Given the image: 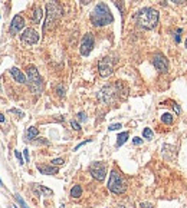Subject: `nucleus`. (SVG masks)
Returning <instances> with one entry per match:
<instances>
[{"instance_id":"nucleus-1","label":"nucleus","mask_w":187,"mask_h":208,"mask_svg":"<svg viewBox=\"0 0 187 208\" xmlns=\"http://www.w3.org/2000/svg\"><path fill=\"white\" fill-rule=\"evenodd\" d=\"M112 22H114V17L105 3L97 4L94 7V10L91 12V23L95 27H102V26L111 25Z\"/></svg>"},{"instance_id":"nucleus-2","label":"nucleus","mask_w":187,"mask_h":208,"mask_svg":"<svg viewBox=\"0 0 187 208\" xmlns=\"http://www.w3.org/2000/svg\"><path fill=\"white\" fill-rule=\"evenodd\" d=\"M158 19H160V14L152 7H144L135 14L137 25L143 29H147V30L154 29L158 25Z\"/></svg>"},{"instance_id":"nucleus-3","label":"nucleus","mask_w":187,"mask_h":208,"mask_svg":"<svg viewBox=\"0 0 187 208\" xmlns=\"http://www.w3.org/2000/svg\"><path fill=\"white\" fill-rule=\"evenodd\" d=\"M62 14H63V9H62V6L56 0L48 1V4H46V20H45L43 29L46 30L52 23H55L58 19H61Z\"/></svg>"},{"instance_id":"nucleus-4","label":"nucleus","mask_w":187,"mask_h":208,"mask_svg":"<svg viewBox=\"0 0 187 208\" xmlns=\"http://www.w3.org/2000/svg\"><path fill=\"white\" fill-rule=\"evenodd\" d=\"M26 73H28V81H29V86H30V90L39 95L43 89V82H42V78L37 72V69L35 66H28L26 68Z\"/></svg>"},{"instance_id":"nucleus-5","label":"nucleus","mask_w":187,"mask_h":208,"mask_svg":"<svg viewBox=\"0 0 187 208\" xmlns=\"http://www.w3.org/2000/svg\"><path fill=\"white\" fill-rule=\"evenodd\" d=\"M108 190L114 194H122L127 190V182L122 178V175L117 171H112L110 175V181H108Z\"/></svg>"},{"instance_id":"nucleus-6","label":"nucleus","mask_w":187,"mask_h":208,"mask_svg":"<svg viewBox=\"0 0 187 208\" xmlns=\"http://www.w3.org/2000/svg\"><path fill=\"white\" fill-rule=\"evenodd\" d=\"M117 86H118V85H115V86H105V88H102V89L98 92V98H99L102 102H105V103H111L112 101L115 99L117 93H118Z\"/></svg>"},{"instance_id":"nucleus-7","label":"nucleus","mask_w":187,"mask_h":208,"mask_svg":"<svg viewBox=\"0 0 187 208\" xmlns=\"http://www.w3.org/2000/svg\"><path fill=\"white\" fill-rule=\"evenodd\" d=\"M89 174L97 179V181H104L107 175V165L102 162H94L89 166Z\"/></svg>"},{"instance_id":"nucleus-8","label":"nucleus","mask_w":187,"mask_h":208,"mask_svg":"<svg viewBox=\"0 0 187 208\" xmlns=\"http://www.w3.org/2000/svg\"><path fill=\"white\" fill-rule=\"evenodd\" d=\"M94 36L92 33H86L83 38H82V42H81V46H79V52L82 56H88L94 47Z\"/></svg>"},{"instance_id":"nucleus-9","label":"nucleus","mask_w":187,"mask_h":208,"mask_svg":"<svg viewBox=\"0 0 187 208\" xmlns=\"http://www.w3.org/2000/svg\"><path fill=\"white\" fill-rule=\"evenodd\" d=\"M98 70H99V75H101L102 78L110 76L112 72H114V65H112L111 57H104V59H101L99 63H98Z\"/></svg>"},{"instance_id":"nucleus-10","label":"nucleus","mask_w":187,"mask_h":208,"mask_svg":"<svg viewBox=\"0 0 187 208\" xmlns=\"http://www.w3.org/2000/svg\"><path fill=\"white\" fill-rule=\"evenodd\" d=\"M152 65H154V68H155L158 72H161V73L168 72V62H167V59H166L161 53H157V55L152 56Z\"/></svg>"},{"instance_id":"nucleus-11","label":"nucleus","mask_w":187,"mask_h":208,"mask_svg":"<svg viewBox=\"0 0 187 208\" xmlns=\"http://www.w3.org/2000/svg\"><path fill=\"white\" fill-rule=\"evenodd\" d=\"M22 42L25 43V44H35L37 43L39 40V33H37L35 29H32V27H28L23 33H22Z\"/></svg>"},{"instance_id":"nucleus-12","label":"nucleus","mask_w":187,"mask_h":208,"mask_svg":"<svg viewBox=\"0 0 187 208\" xmlns=\"http://www.w3.org/2000/svg\"><path fill=\"white\" fill-rule=\"evenodd\" d=\"M23 26H25V20H23V17H22L20 14H16V16L13 17L12 23H10V29H9L10 35H16V33H19V32L23 29Z\"/></svg>"},{"instance_id":"nucleus-13","label":"nucleus","mask_w":187,"mask_h":208,"mask_svg":"<svg viewBox=\"0 0 187 208\" xmlns=\"http://www.w3.org/2000/svg\"><path fill=\"white\" fill-rule=\"evenodd\" d=\"M10 75H12V78L16 81V82L19 83H26V76L22 73V70H19L17 68H12L10 69Z\"/></svg>"},{"instance_id":"nucleus-14","label":"nucleus","mask_w":187,"mask_h":208,"mask_svg":"<svg viewBox=\"0 0 187 208\" xmlns=\"http://www.w3.org/2000/svg\"><path fill=\"white\" fill-rule=\"evenodd\" d=\"M37 171L45 175H53L58 172V168L53 165H37Z\"/></svg>"},{"instance_id":"nucleus-15","label":"nucleus","mask_w":187,"mask_h":208,"mask_svg":"<svg viewBox=\"0 0 187 208\" xmlns=\"http://www.w3.org/2000/svg\"><path fill=\"white\" fill-rule=\"evenodd\" d=\"M33 191L36 192L37 195L40 197V195H52L53 192H52V190H49V188H45V187H42V185H33Z\"/></svg>"},{"instance_id":"nucleus-16","label":"nucleus","mask_w":187,"mask_h":208,"mask_svg":"<svg viewBox=\"0 0 187 208\" xmlns=\"http://www.w3.org/2000/svg\"><path fill=\"white\" fill-rule=\"evenodd\" d=\"M30 17H32V22H35V23H39V22L42 20V9H40L39 6H36V7L33 9Z\"/></svg>"},{"instance_id":"nucleus-17","label":"nucleus","mask_w":187,"mask_h":208,"mask_svg":"<svg viewBox=\"0 0 187 208\" xmlns=\"http://www.w3.org/2000/svg\"><path fill=\"white\" fill-rule=\"evenodd\" d=\"M37 135H39V131H37V128H35V126H30V128H28V131H26V139H28V141H33V139L36 138Z\"/></svg>"},{"instance_id":"nucleus-18","label":"nucleus","mask_w":187,"mask_h":208,"mask_svg":"<svg viewBox=\"0 0 187 208\" xmlns=\"http://www.w3.org/2000/svg\"><path fill=\"white\" fill-rule=\"evenodd\" d=\"M81 195H82V188H81V185H74L72 190H71V197H72V198H79Z\"/></svg>"},{"instance_id":"nucleus-19","label":"nucleus","mask_w":187,"mask_h":208,"mask_svg":"<svg viewBox=\"0 0 187 208\" xmlns=\"http://www.w3.org/2000/svg\"><path fill=\"white\" fill-rule=\"evenodd\" d=\"M128 136H130L128 132H122V133H119L118 138H117V146H121L122 144H125V141L128 139Z\"/></svg>"},{"instance_id":"nucleus-20","label":"nucleus","mask_w":187,"mask_h":208,"mask_svg":"<svg viewBox=\"0 0 187 208\" xmlns=\"http://www.w3.org/2000/svg\"><path fill=\"white\" fill-rule=\"evenodd\" d=\"M161 121H163V124L166 125H171L173 124V115L168 112V114H164L163 116H161Z\"/></svg>"},{"instance_id":"nucleus-21","label":"nucleus","mask_w":187,"mask_h":208,"mask_svg":"<svg viewBox=\"0 0 187 208\" xmlns=\"http://www.w3.org/2000/svg\"><path fill=\"white\" fill-rule=\"evenodd\" d=\"M143 136H144L146 139H152V131H151L150 128H146V129L143 131Z\"/></svg>"},{"instance_id":"nucleus-22","label":"nucleus","mask_w":187,"mask_h":208,"mask_svg":"<svg viewBox=\"0 0 187 208\" xmlns=\"http://www.w3.org/2000/svg\"><path fill=\"white\" fill-rule=\"evenodd\" d=\"M63 159L62 158H56V159H52L50 161V165H53V166H59V165H63Z\"/></svg>"},{"instance_id":"nucleus-23","label":"nucleus","mask_w":187,"mask_h":208,"mask_svg":"<svg viewBox=\"0 0 187 208\" xmlns=\"http://www.w3.org/2000/svg\"><path fill=\"white\" fill-rule=\"evenodd\" d=\"M14 197H16V201L19 203V205H20L22 208H29V207H28V204L23 201V198H22L20 195H14Z\"/></svg>"},{"instance_id":"nucleus-24","label":"nucleus","mask_w":187,"mask_h":208,"mask_svg":"<svg viewBox=\"0 0 187 208\" xmlns=\"http://www.w3.org/2000/svg\"><path fill=\"white\" fill-rule=\"evenodd\" d=\"M14 157L19 159V164H20V165H23V164H25V161H23V158H22V154H20L19 151H14Z\"/></svg>"},{"instance_id":"nucleus-25","label":"nucleus","mask_w":187,"mask_h":208,"mask_svg":"<svg viewBox=\"0 0 187 208\" xmlns=\"http://www.w3.org/2000/svg\"><path fill=\"white\" fill-rule=\"evenodd\" d=\"M119 128H122V125L121 124H114V125H110V126H108L110 131H118Z\"/></svg>"},{"instance_id":"nucleus-26","label":"nucleus","mask_w":187,"mask_h":208,"mask_svg":"<svg viewBox=\"0 0 187 208\" xmlns=\"http://www.w3.org/2000/svg\"><path fill=\"white\" fill-rule=\"evenodd\" d=\"M71 126H72V129H75V131H81V126H79V124H78L76 121H71Z\"/></svg>"},{"instance_id":"nucleus-27","label":"nucleus","mask_w":187,"mask_h":208,"mask_svg":"<svg viewBox=\"0 0 187 208\" xmlns=\"http://www.w3.org/2000/svg\"><path fill=\"white\" fill-rule=\"evenodd\" d=\"M10 112H12V114H14V115H17L19 118H22V116H23V112H22V111H19V109H10Z\"/></svg>"},{"instance_id":"nucleus-28","label":"nucleus","mask_w":187,"mask_h":208,"mask_svg":"<svg viewBox=\"0 0 187 208\" xmlns=\"http://www.w3.org/2000/svg\"><path fill=\"white\" fill-rule=\"evenodd\" d=\"M78 119H79L81 122H85V121H86V115H85L83 112H79V114H78Z\"/></svg>"},{"instance_id":"nucleus-29","label":"nucleus","mask_w":187,"mask_h":208,"mask_svg":"<svg viewBox=\"0 0 187 208\" xmlns=\"http://www.w3.org/2000/svg\"><path fill=\"white\" fill-rule=\"evenodd\" d=\"M132 144H135V145H141V144H143V139L138 138V136H135V138L132 139Z\"/></svg>"},{"instance_id":"nucleus-30","label":"nucleus","mask_w":187,"mask_h":208,"mask_svg":"<svg viewBox=\"0 0 187 208\" xmlns=\"http://www.w3.org/2000/svg\"><path fill=\"white\" fill-rule=\"evenodd\" d=\"M140 208H154L150 203H141V205H140Z\"/></svg>"},{"instance_id":"nucleus-31","label":"nucleus","mask_w":187,"mask_h":208,"mask_svg":"<svg viewBox=\"0 0 187 208\" xmlns=\"http://www.w3.org/2000/svg\"><path fill=\"white\" fill-rule=\"evenodd\" d=\"M86 142H91V139H86V141H85V142H81V144H79V145H76V146H75V151H78V149H79V148H81V146H83V145H85V144H86Z\"/></svg>"},{"instance_id":"nucleus-32","label":"nucleus","mask_w":187,"mask_h":208,"mask_svg":"<svg viewBox=\"0 0 187 208\" xmlns=\"http://www.w3.org/2000/svg\"><path fill=\"white\" fill-rule=\"evenodd\" d=\"M58 95H59V96H62V95H63V86H62V85H59V86H58Z\"/></svg>"},{"instance_id":"nucleus-33","label":"nucleus","mask_w":187,"mask_h":208,"mask_svg":"<svg viewBox=\"0 0 187 208\" xmlns=\"http://www.w3.org/2000/svg\"><path fill=\"white\" fill-rule=\"evenodd\" d=\"M23 155H25V161H26V162H29V151H28V149H25V151H23Z\"/></svg>"},{"instance_id":"nucleus-34","label":"nucleus","mask_w":187,"mask_h":208,"mask_svg":"<svg viewBox=\"0 0 187 208\" xmlns=\"http://www.w3.org/2000/svg\"><path fill=\"white\" fill-rule=\"evenodd\" d=\"M173 3H176V4H184L187 0H171Z\"/></svg>"},{"instance_id":"nucleus-35","label":"nucleus","mask_w":187,"mask_h":208,"mask_svg":"<svg viewBox=\"0 0 187 208\" xmlns=\"http://www.w3.org/2000/svg\"><path fill=\"white\" fill-rule=\"evenodd\" d=\"M173 106H174V109H176V114H180V108H179L176 103H173Z\"/></svg>"},{"instance_id":"nucleus-36","label":"nucleus","mask_w":187,"mask_h":208,"mask_svg":"<svg viewBox=\"0 0 187 208\" xmlns=\"http://www.w3.org/2000/svg\"><path fill=\"white\" fill-rule=\"evenodd\" d=\"M0 122H1V124L4 122V115H3V114H0Z\"/></svg>"},{"instance_id":"nucleus-37","label":"nucleus","mask_w":187,"mask_h":208,"mask_svg":"<svg viewBox=\"0 0 187 208\" xmlns=\"http://www.w3.org/2000/svg\"><path fill=\"white\" fill-rule=\"evenodd\" d=\"M89 1H91V0H81V3H82V4H88Z\"/></svg>"},{"instance_id":"nucleus-38","label":"nucleus","mask_w":187,"mask_h":208,"mask_svg":"<svg viewBox=\"0 0 187 208\" xmlns=\"http://www.w3.org/2000/svg\"><path fill=\"white\" fill-rule=\"evenodd\" d=\"M0 184H3V181H1V178H0Z\"/></svg>"},{"instance_id":"nucleus-39","label":"nucleus","mask_w":187,"mask_h":208,"mask_svg":"<svg viewBox=\"0 0 187 208\" xmlns=\"http://www.w3.org/2000/svg\"><path fill=\"white\" fill-rule=\"evenodd\" d=\"M186 47H187V39H186Z\"/></svg>"}]
</instances>
